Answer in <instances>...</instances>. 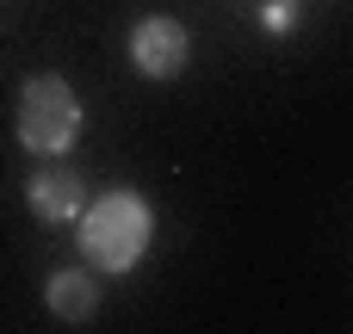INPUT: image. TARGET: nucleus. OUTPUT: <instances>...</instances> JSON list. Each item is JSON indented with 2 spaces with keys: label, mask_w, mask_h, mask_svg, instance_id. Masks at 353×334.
I'll use <instances>...</instances> for the list:
<instances>
[{
  "label": "nucleus",
  "mask_w": 353,
  "mask_h": 334,
  "mask_svg": "<svg viewBox=\"0 0 353 334\" xmlns=\"http://www.w3.org/2000/svg\"><path fill=\"white\" fill-rule=\"evenodd\" d=\"M74 236H81V260L87 267H105V273H130L155 236V217L137 192H105L93 198L81 217H74Z\"/></svg>",
  "instance_id": "1"
},
{
  "label": "nucleus",
  "mask_w": 353,
  "mask_h": 334,
  "mask_svg": "<svg viewBox=\"0 0 353 334\" xmlns=\"http://www.w3.org/2000/svg\"><path fill=\"white\" fill-rule=\"evenodd\" d=\"M81 118L87 112H81V99H74V87L62 74L25 81V93H19V143L31 155H68L81 143Z\"/></svg>",
  "instance_id": "2"
},
{
  "label": "nucleus",
  "mask_w": 353,
  "mask_h": 334,
  "mask_svg": "<svg viewBox=\"0 0 353 334\" xmlns=\"http://www.w3.org/2000/svg\"><path fill=\"white\" fill-rule=\"evenodd\" d=\"M186 56H192V37H186L180 19H168V12L137 19V31H130V62H137V74L174 81V74L186 68Z\"/></svg>",
  "instance_id": "3"
},
{
  "label": "nucleus",
  "mask_w": 353,
  "mask_h": 334,
  "mask_svg": "<svg viewBox=\"0 0 353 334\" xmlns=\"http://www.w3.org/2000/svg\"><path fill=\"white\" fill-rule=\"evenodd\" d=\"M25 205H31V217H43V223H74V217L87 211V186H81L74 167H37L31 186H25Z\"/></svg>",
  "instance_id": "4"
},
{
  "label": "nucleus",
  "mask_w": 353,
  "mask_h": 334,
  "mask_svg": "<svg viewBox=\"0 0 353 334\" xmlns=\"http://www.w3.org/2000/svg\"><path fill=\"white\" fill-rule=\"evenodd\" d=\"M43 304H50V316H62V322H87L93 304H99V285H93V273H56V279L43 285Z\"/></svg>",
  "instance_id": "5"
},
{
  "label": "nucleus",
  "mask_w": 353,
  "mask_h": 334,
  "mask_svg": "<svg viewBox=\"0 0 353 334\" xmlns=\"http://www.w3.org/2000/svg\"><path fill=\"white\" fill-rule=\"evenodd\" d=\"M292 25H298L292 0H267V6H261V31H267V37H285Z\"/></svg>",
  "instance_id": "6"
}]
</instances>
